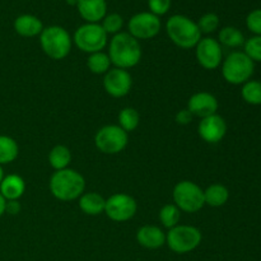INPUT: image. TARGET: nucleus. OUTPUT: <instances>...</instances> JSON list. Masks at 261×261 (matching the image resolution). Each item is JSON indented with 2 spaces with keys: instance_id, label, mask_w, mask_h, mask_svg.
<instances>
[{
  "instance_id": "obj_1",
  "label": "nucleus",
  "mask_w": 261,
  "mask_h": 261,
  "mask_svg": "<svg viewBox=\"0 0 261 261\" xmlns=\"http://www.w3.org/2000/svg\"><path fill=\"white\" fill-rule=\"evenodd\" d=\"M109 58L111 64L120 69H130L142 59V47L137 38L129 32H119L110 41Z\"/></svg>"
},
{
  "instance_id": "obj_2",
  "label": "nucleus",
  "mask_w": 261,
  "mask_h": 261,
  "mask_svg": "<svg viewBox=\"0 0 261 261\" xmlns=\"http://www.w3.org/2000/svg\"><path fill=\"white\" fill-rule=\"evenodd\" d=\"M48 188L58 200L71 201L79 199L82 194H84L86 180L78 171L65 168L53 173Z\"/></svg>"
},
{
  "instance_id": "obj_3",
  "label": "nucleus",
  "mask_w": 261,
  "mask_h": 261,
  "mask_svg": "<svg viewBox=\"0 0 261 261\" xmlns=\"http://www.w3.org/2000/svg\"><path fill=\"white\" fill-rule=\"evenodd\" d=\"M166 31L171 41L181 48L195 47L201 40V32L198 24L185 15L175 14L168 18Z\"/></svg>"
},
{
  "instance_id": "obj_4",
  "label": "nucleus",
  "mask_w": 261,
  "mask_h": 261,
  "mask_svg": "<svg viewBox=\"0 0 261 261\" xmlns=\"http://www.w3.org/2000/svg\"><path fill=\"white\" fill-rule=\"evenodd\" d=\"M43 53L53 60H63L71 50V38L68 31L60 25L43 28L40 35Z\"/></svg>"
},
{
  "instance_id": "obj_5",
  "label": "nucleus",
  "mask_w": 261,
  "mask_h": 261,
  "mask_svg": "<svg viewBox=\"0 0 261 261\" xmlns=\"http://www.w3.org/2000/svg\"><path fill=\"white\" fill-rule=\"evenodd\" d=\"M254 61L245 53L234 51L227 56L222 65V75L229 84H245L254 74Z\"/></svg>"
},
{
  "instance_id": "obj_6",
  "label": "nucleus",
  "mask_w": 261,
  "mask_h": 261,
  "mask_svg": "<svg viewBox=\"0 0 261 261\" xmlns=\"http://www.w3.org/2000/svg\"><path fill=\"white\" fill-rule=\"evenodd\" d=\"M173 201L175 205L185 213H196L204 205V190L193 181H180L173 188Z\"/></svg>"
},
{
  "instance_id": "obj_7",
  "label": "nucleus",
  "mask_w": 261,
  "mask_h": 261,
  "mask_svg": "<svg viewBox=\"0 0 261 261\" xmlns=\"http://www.w3.org/2000/svg\"><path fill=\"white\" fill-rule=\"evenodd\" d=\"M201 232L193 226H176L166 234V244L176 254H188L201 244Z\"/></svg>"
},
{
  "instance_id": "obj_8",
  "label": "nucleus",
  "mask_w": 261,
  "mask_h": 261,
  "mask_svg": "<svg viewBox=\"0 0 261 261\" xmlns=\"http://www.w3.org/2000/svg\"><path fill=\"white\" fill-rule=\"evenodd\" d=\"M73 40L79 50L94 54L106 47L107 33L98 23H86L75 31Z\"/></svg>"
},
{
  "instance_id": "obj_9",
  "label": "nucleus",
  "mask_w": 261,
  "mask_h": 261,
  "mask_svg": "<svg viewBox=\"0 0 261 261\" xmlns=\"http://www.w3.org/2000/svg\"><path fill=\"white\" fill-rule=\"evenodd\" d=\"M129 137L119 125H106L96 133L94 144L105 154H117L126 148Z\"/></svg>"
},
{
  "instance_id": "obj_10",
  "label": "nucleus",
  "mask_w": 261,
  "mask_h": 261,
  "mask_svg": "<svg viewBox=\"0 0 261 261\" xmlns=\"http://www.w3.org/2000/svg\"><path fill=\"white\" fill-rule=\"evenodd\" d=\"M138 204L127 194H114L106 200L105 213L114 222H126L137 214Z\"/></svg>"
},
{
  "instance_id": "obj_11",
  "label": "nucleus",
  "mask_w": 261,
  "mask_h": 261,
  "mask_svg": "<svg viewBox=\"0 0 261 261\" xmlns=\"http://www.w3.org/2000/svg\"><path fill=\"white\" fill-rule=\"evenodd\" d=\"M129 33L134 38L139 40H149L155 37L161 31L160 17L150 12L138 13L133 15L129 20Z\"/></svg>"
},
{
  "instance_id": "obj_12",
  "label": "nucleus",
  "mask_w": 261,
  "mask_h": 261,
  "mask_svg": "<svg viewBox=\"0 0 261 261\" xmlns=\"http://www.w3.org/2000/svg\"><path fill=\"white\" fill-rule=\"evenodd\" d=\"M133 86L132 75L127 70L120 68L110 69L103 78L105 91L115 98L126 96Z\"/></svg>"
},
{
  "instance_id": "obj_13",
  "label": "nucleus",
  "mask_w": 261,
  "mask_h": 261,
  "mask_svg": "<svg viewBox=\"0 0 261 261\" xmlns=\"http://www.w3.org/2000/svg\"><path fill=\"white\" fill-rule=\"evenodd\" d=\"M196 47V60L204 69L213 70L222 63L221 43L212 37L201 38Z\"/></svg>"
},
{
  "instance_id": "obj_14",
  "label": "nucleus",
  "mask_w": 261,
  "mask_h": 261,
  "mask_svg": "<svg viewBox=\"0 0 261 261\" xmlns=\"http://www.w3.org/2000/svg\"><path fill=\"white\" fill-rule=\"evenodd\" d=\"M198 132L204 142L216 144V143L221 142L226 135L227 124L223 117L214 114L212 116L201 119V121L199 122Z\"/></svg>"
},
{
  "instance_id": "obj_15",
  "label": "nucleus",
  "mask_w": 261,
  "mask_h": 261,
  "mask_svg": "<svg viewBox=\"0 0 261 261\" xmlns=\"http://www.w3.org/2000/svg\"><path fill=\"white\" fill-rule=\"evenodd\" d=\"M188 110L193 116H198L200 119L212 116L217 114L218 110V101L216 97L209 92H198L193 94L188 102Z\"/></svg>"
},
{
  "instance_id": "obj_16",
  "label": "nucleus",
  "mask_w": 261,
  "mask_h": 261,
  "mask_svg": "<svg viewBox=\"0 0 261 261\" xmlns=\"http://www.w3.org/2000/svg\"><path fill=\"white\" fill-rule=\"evenodd\" d=\"M137 241L140 246L157 250L166 244V233L157 226H143L137 232Z\"/></svg>"
},
{
  "instance_id": "obj_17",
  "label": "nucleus",
  "mask_w": 261,
  "mask_h": 261,
  "mask_svg": "<svg viewBox=\"0 0 261 261\" xmlns=\"http://www.w3.org/2000/svg\"><path fill=\"white\" fill-rule=\"evenodd\" d=\"M79 14L88 23H98L106 17V0H78Z\"/></svg>"
},
{
  "instance_id": "obj_18",
  "label": "nucleus",
  "mask_w": 261,
  "mask_h": 261,
  "mask_svg": "<svg viewBox=\"0 0 261 261\" xmlns=\"http://www.w3.org/2000/svg\"><path fill=\"white\" fill-rule=\"evenodd\" d=\"M14 30L22 37H35L41 35L43 31V24L41 19L32 14H22L15 18Z\"/></svg>"
},
{
  "instance_id": "obj_19",
  "label": "nucleus",
  "mask_w": 261,
  "mask_h": 261,
  "mask_svg": "<svg viewBox=\"0 0 261 261\" xmlns=\"http://www.w3.org/2000/svg\"><path fill=\"white\" fill-rule=\"evenodd\" d=\"M25 191V182L19 175L4 176L0 184V194L5 200H18Z\"/></svg>"
},
{
  "instance_id": "obj_20",
  "label": "nucleus",
  "mask_w": 261,
  "mask_h": 261,
  "mask_svg": "<svg viewBox=\"0 0 261 261\" xmlns=\"http://www.w3.org/2000/svg\"><path fill=\"white\" fill-rule=\"evenodd\" d=\"M105 206H106V200L103 196L97 193H86L82 194L79 198V208L87 216H98L103 213Z\"/></svg>"
},
{
  "instance_id": "obj_21",
  "label": "nucleus",
  "mask_w": 261,
  "mask_h": 261,
  "mask_svg": "<svg viewBox=\"0 0 261 261\" xmlns=\"http://www.w3.org/2000/svg\"><path fill=\"white\" fill-rule=\"evenodd\" d=\"M229 199V191L222 184H213L206 190H204V201L209 206L219 208L224 205Z\"/></svg>"
},
{
  "instance_id": "obj_22",
  "label": "nucleus",
  "mask_w": 261,
  "mask_h": 261,
  "mask_svg": "<svg viewBox=\"0 0 261 261\" xmlns=\"http://www.w3.org/2000/svg\"><path fill=\"white\" fill-rule=\"evenodd\" d=\"M71 161V153L65 145H55L48 153V163L55 171H61L68 168Z\"/></svg>"
},
{
  "instance_id": "obj_23",
  "label": "nucleus",
  "mask_w": 261,
  "mask_h": 261,
  "mask_svg": "<svg viewBox=\"0 0 261 261\" xmlns=\"http://www.w3.org/2000/svg\"><path fill=\"white\" fill-rule=\"evenodd\" d=\"M19 153L17 142L8 135H0V166L15 161Z\"/></svg>"
},
{
  "instance_id": "obj_24",
  "label": "nucleus",
  "mask_w": 261,
  "mask_h": 261,
  "mask_svg": "<svg viewBox=\"0 0 261 261\" xmlns=\"http://www.w3.org/2000/svg\"><path fill=\"white\" fill-rule=\"evenodd\" d=\"M219 43L227 46V47H240V46L245 45V37L244 33L236 27H224L219 31L218 35Z\"/></svg>"
},
{
  "instance_id": "obj_25",
  "label": "nucleus",
  "mask_w": 261,
  "mask_h": 261,
  "mask_svg": "<svg viewBox=\"0 0 261 261\" xmlns=\"http://www.w3.org/2000/svg\"><path fill=\"white\" fill-rule=\"evenodd\" d=\"M140 122V115L133 107H125L119 114V126L126 133L134 132Z\"/></svg>"
},
{
  "instance_id": "obj_26",
  "label": "nucleus",
  "mask_w": 261,
  "mask_h": 261,
  "mask_svg": "<svg viewBox=\"0 0 261 261\" xmlns=\"http://www.w3.org/2000/svg\"><path fill=\"white\" fill-rule=\"evenodd\" d=\"M87 65L93 74H106L110 70L111 60L107 54L99 51V53L89 54Z\"/></svg>"
},
{
  "instance_id": "obj_27",
  "label": "nucleus",
  "mask_w": 261,
  "mask_h": 261,
  "mask_svg": "<svg viewBox=\"0 0 261 261\" xmlns=\"http://www.w3.org/2000/svg\"><path fill=\"white\" fill-rule=\"evenodd\" d=\"M241 96L245 102L252 106L261 105V82L249 81L244 84L241 91Z\"/></svg>"
},
{
  "instance_id": "obj_28",
  "label": "nucleus",
  "mask_w": 261,
  "mask_h": 261,
  "mask_svg": "<svg viewBox=\"0 0 261 261\" xmlns=\"http://www.w3.org/2000/svg\"><path fill=\"white\" fill-rule=\"evenodd\" d=\"M181 218V211L175 204H167L160 211V221L166 228H173L178 226Z\"/></svg>"
},
{
  "instance_id": "obj_29",
  "label": "nucleus",
  "mask_w": 261,
  "mask_h": 261,
  "mask_svg": "<svg viewBox=\"0 0 261 261\" xmlns=\"http://www.w3.org/2000/svg\"><path fill=\"white\" fill-rule=\"evenodd\" d=\"M122 24H124V19H122L121 15L117 14V13H111V14H107L103 18V22H102L101 25L107 35L109 33L116 35L122 28Z\"/></svg>"
},
{
  "instance_id": "obj_30",
  "label": "nucleus",
  "mask_w": 261,
  "mask_h": 261,
  "mask_svg": "<svg viewBox=\"0 0 261 261\" xmlns=\"http://www.w3.org/2000/svg\"><path fill=\"white\" fill-rule=\"evenodd\" d=\"M245 54L252 61L261 63V36H254L245 41Z\"/></svg>"
},
{
  "instance_id": "obj_31",
  "label": "nucleus",
  "mask_w": 261,
  "mask_h": 261,
  "mask_svg": "<svg viewBox=\"0 0 261 261\" xmlns=\"http://www.w3.org/2000/svg\"><path fill=\"white\" fill-rule=\"evenodd\" d=\"M201 33H212L219 27V17L216 13H206L196 23Z\"/></svg>"
},
{
  "instance_id": "obj_32",
  "label": "nucleus",
  "mask_w": 261,
  "mask_h": 261,
  "mask_svg": "<svg viewBox=\"0 0 261 261\" xmlns=\"http://www.w3.org/2000/svg\"><path fill=\"white\" fill-rule=\"evenodd\" d=\"M246 25L252 33L261 36V9H255L249 13L246 18Z\"/></svg>"
},
{
  "instance_id": "obj_33",
  "label": "nucleus",
  "mask_w": 261,
  "mask_h": 261,
  "mask_svg": "<svg viewBox=\"0 0 261 261\" xmlns=\"http://www.w3.org/2000/svg\"><path fill=\"white\" fill-rule=\"evenodd\" d=\"M171 4H172V0H148L150 13L157 17L166 14L170 10Z\"/></svg>"
},
{
  "instance_id": "obj_34",
  "label": "nucleus",
  "mask_w": 261,
  "mask_h": 261,
  "mask_svg": "<svg viewBox=\"0 0 261 261\" xmlns=\"http://www.w3.org/2000/svg\"><path fill=\"white\" fill-rule=\"evenodd\" d=\"M191 120H193V115L190 114V111H189L188 109L181 110V111H178L177 114H176V122H177V124L188 125Z\"/></svg>"
},
{
  "instance_id": "obj_35",
  "label": "nucleus",
  "mask_w": 261,
  "mask_h": 261,
  "mask_svg": "<svg viewBox=\"0 0 261 261\" xmlns=\"http://www.w3.org/2000/svg\"><path fill=\"white\" fill-rule=\"evenodd\" d=\"M20 212V203L18 200H7V205H5V213L15 216Z\"/></svg>"
},
{
  "instance_id": "obj_36",
  "label": "nucleus",
  "mask_w": 261,
  "mask_h": 261,
  "mask_svg": "<svg viewBox=\"0 0 261 261\" xmlns=\"http://www.w3.org/2000/svg\"><path fill=\"white\" fill-rule=\"evenodd\" d=\"M5 205H7V200H5L4 196L0 194V217L5 213Z\"/></svg>"
},
{
  "instance_id": "obj_37",
  "label": "nucleus",
  "mask_w": 261,
  "mask_h": 261,
  "mask_svg": "<svg viewBox=\"0 0 261 261\" xmlns=\"http://www.w3.org/2000/svg\"><path fill=\"white\" fill-rule=\"evenodd\" d=\"M66 3H68L69 5H76L78 4V0H66Z\"/></svg>"
},
{
  "instance_id": "obj_38",
  "label": "nucleus",
  "mask_w": 261,
  "mask_h": 261,
  "mask_svg": "<svg viewBox=\"0 0 261 261\" xmlns=\"http://www.w3.org/2000/svg\"><path fill=\"white\" fill-rule=\"evenodd\" d=\"M3 178H4V171H3V167L0 166V184H2Z\"/></svg>"
}]
</instances>
